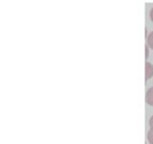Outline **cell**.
Wrapping results in <instances>:
<instances>
[{
  "instance_id": "obj_3",
  "label": "cell",
  "mask_w": 153,
  "mask_h": 144,
  "mask_svg": "<svg viewBox=\"0 0 153 144\" xmlns=\"http://www.w3.org/2000/svg\"><path fill=\"white\" fill-rule=\"evenodd\" d=\"M146 43H147V46L148 47H150L151 49H153V31L149 34V35H148Z\"/></svg>"
},
{
  "instance_id": "obj_7",
  "label": "cell",
  "mask_w": 153,
  "mask_h": 144,
  "mask_svg": "<svg viewBox=\"0 0 153 144\" xmlns=\"http://www.w3.org/2000/svg\"><path fill=\"white\" fill-rule=\"evenodd\" d=\"M149 126H150V128L151 127H153V115L150 117V119H149Z\"/></svg>"
},
{
  "instance_id": "obj_2",
  "label": "cell",
  "mask_w": 153,
  "mask_h": 144,
  "mask_svg": "<svg viewBox=\"0 0 153 144\" xmlns=\"http://www.w3.org/2000/svg\"><path fill=\"white\" fill-rule=\"evenodd\" d=\"M146 102L147 105L153 107V86L148 88V90L146 93Z\"/></svg>"
},
{
  "instance_id": "obj_1",
  "label": "cell",
  "mask_w": 153,
  "mask_h": 144,
  "mask_svg": "<svg viewBox=\"0 0 153 144\" xmlns=\"http://www.w3.org/2000/svg\"><path fill=\"white\" fill-rule=\"evenodd\" d=\"M146 82L151 79V77L153 76V65L151 62H146Z\"/></svg>"
},
{
  "instance_id": "obj_4",
  "label": "cell",
  "mask_w": 153,
  "mask_h": 144,
  "mask_svg": "<svg viewBox=\"0 0 153 144\" xmlns=\"http://www.w3.org/2000/svg\"><path fill=\"white\" fill-rule=\"evenodd\" d=\"M147 140L150 144H153V127H151L147 133Z\"/></svg>"
},
{
  "instance_id": "obj_6",
  "label": "cell",
  "mask_w": 153,
  "mask_h": 144,
  "mask_svg": "<svg viewBox=\"0 0 153 144\" xmlns=\"http://www.w3.org/2000/svg\"><path fill=\"white\" fill-rule=\"evenodd\" d=\"M149 17H150V19H151V21L153 22V7L151 8V10H150V13H149Z\"/></svg>"
},
{
  "instance_id": "obj_5",
  "label": "cell",
  "mask_w": 153,
  "mask_h": 144,
  "mask_svg": "<svg viewBox=\"0 0 153 144\" xmlns=\"http://www.w3.org/2000/svg\"><path fill=\"white\" fill-rule=\"evenodd\" d=\"M145 50H146V60L148 59V54H149V47H148L146 44L145 47Z\"/></svg>"
}]
</instances>
